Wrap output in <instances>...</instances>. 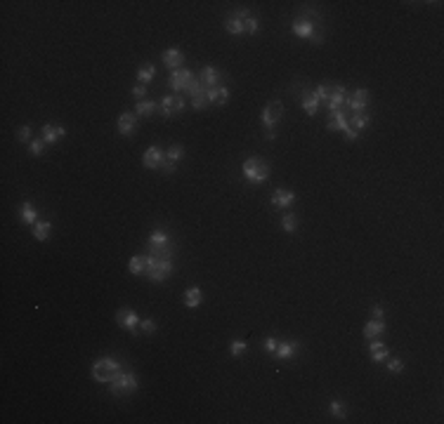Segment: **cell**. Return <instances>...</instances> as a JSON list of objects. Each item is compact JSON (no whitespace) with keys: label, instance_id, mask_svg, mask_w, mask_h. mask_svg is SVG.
I'll return each instance as SVG.
<instances>
[{"label":"cell","instance_id":"cb8c5ba5","mask_svg":"<svg viewBox=\"0 0 444 424\" xmlns=\"http://www.w3.org/2000/svg\"><path fill=\"white\" fill-rule=\"evenodd\" d=\"M201 299H204V292L199 288H189L184 292V307H189V309H196L199 304H201Z\"/></svg>","mask_w":444,"mask_h":424},{"label":"cell","instance_id":"f35d334b","mask_svg":"<svg viewBox=\"0 0 444 424\" xmlns=\"http://www.w3.org/2000/svg\"><path fill=\"white\" fill-rule=\"evenodd\" d=\"M201 90H206V87H204V83H201V78H199V80L194 78V80H191V83H189V87L184 90V92L189 94V97H194V94H199V92H201Z\"/></svg>","mask_w":444,"mask_h":424},{"label":"cell","instance_id":"4fadbf2b","mask_svg":"<svg viewBox=\"0 0 444 424\" xmlns=\"http://www.w3.org/2000/svg\"><path fill=\"white\" fill-rule=\"evenodd\" d=\"M168 245H170V236L163 229H154L152 236H149V250L159 252V250H166Z\"/></svg>","mask_w":444,"mask_h":424},{"label":"cell","instance_id":"8d00e7d4","mask_svg":"<svg viewBox=\"0 0 444 424\" xmlns=\"http://www.w3.org/2000/svg\"><path fill=\"white\" fill-rule=\"evenodd\" d=\"M248 344L243 342V339H234L232 344H229V351H232V356H241V353H246Z\"/></svg>","mask_w":444,"mask_h":424},{"label":"cell","instance_id":"c3c4849f","mask_svg":"<svg viewBox=\"0 0 444 424\" xmlns=\"http://www.w3.org/2000/svg\"><path fill=\"white\" fill-rule=\"evenodd\" d=\"M161 172H163V174H173L175 172V163H173V160L166 158V163L161 165Z\"/></svg>","mask_w":444,"mask_h":424},{"label":"cell","instance_id":"e575fe53","mask_svg":"<svg viewBox=\"0 0 444 424\" xmlns=\"http://www.w3.org/2000/svg\"><path fill=\"white\" fill-rule=\"evenodd\" d=\"M184 156V149L180 144H175V146H170V149H168V153H166V158L168 160H173V163H177V160L182 158Z\"/></svg>","mask_w":444,"mask_h":424},{"label":"cell","instance_id":"b9f144b4","mask_svg":"<svg viewBox=\"0 0 444 424\" xmlns=\"http://www.w3.org/2000/svg\"><path fill=\"white\" fill-rule=\"evenodd\" d=\"M17 139H19V142H29L31 144V128L29 125H22V128L17 130Z\"/></svg>","mask_w":444,"mask_h":424},{"label":"cell","instance_id":"3957f363","mask_svg":"<svg viewBox=\"0 0 444 424\" xmlns=\"http://www.w3.org/2000/svg\"><path fill=\"white\" fill-rule=\"evenodd\" d=\"M146 276L149 280L154 283H161V280H166L170 273H173V262L170 259H156L152 255H146Z\"/></svg>","mask_w":444,"mask_h":424},{"label":"cell","instance_id":"1f68e13d","mask_svg":"<svg viewBox=\"0 0 444 424\" xmlns=\"http://www.w3.org/2000/svg\"><path fill=\"white\" fill-rule=\"evenodd\" d=\"M369 118H371V115L366 113V111H362V113H352V118H348V123L352 130H359V128H366V125H369Z\"/></svg>","mask_w":444,"mask_h":424},{"label":"cell","instance_id":"6da1fadb","mask_svg":"<svg viewBox=\"0 0 444 424\" xmlns=\"http://www.w3.org/2000/svg\"><path fill=\"white\" fill-rule=\"evenodd\" d=\"M109 389L114 396H130L132 391L137 389V377H135V373H123V370H118V373L109 380Z\"/></svg>","mask_w":444,"mask_h":424},{"label":"cell","instance_id":"f546056e","mask_svg":"<svg viewBox=\"0 0 444 424\" xmlns=\"http://www.w3.org/2000/svg\"><path fill=\"white\" fill-rule=\"evenodd\" d=\"M154 111H156V101H152V99L137 101V108H135V113L142 115V118H149V115H154Z\"/></svg>","mask_w":444,"mask_h":424},{"label":"cell","instance_id":"7c38bea8","mask_svg":"<svg viewBox=\"0 0 444 424\" xmlns=\"http://www.w3.org/2000/svg\"><path fill=\"white\" fill-rule=\"evenodd\" d=\"M326 128L331 130V132H333V130H342V132H348L350 123H348V115H345V111H342V108H338V111H331V113H328Z\"/></svg>","mask_w":444,"mask_h":424},{"label":"cell","instance_id":"e0dca14e","mask_svg":"<svg viewBox=\"0 0 444 424\" xmlns=\"http://www.w3.org/2000/svg\"><path fill=\"white\" fill-rule=\"evenodd\" d=\"M369 353H371V360H373V363H383V360H387V356H390L387 346L383 344L380 339H376V337H373L371 344H369Z\"/></svg>","mask_w":444,"mask_h":424},{"label":"cell","instance_id":"603a6c76","mask_svg":"<svg viewBox=\"0 0 444 424\" xmlns=\"http://www.w3.org/2000/svg\"><path fill=\"white\" fill-rule=\"evenodd\" d=\"M19 217H22L24 224H36V219H38L36 205H33V203H24L22 210H19Z\"/></svg>","mask_w":444,"mask_h":424},{"label":"cell","instance_id":"44dd1931","mask_svg":"<svg viewBox=\"0 0 444 424\" xmlns=\"http://www.w3.org/2000/svg\"><path fill=\"white\" fill-rule=\"evenodd\" d=\"M184 62V54L182 50H177V47H173V50H166L163 52V64L168 66V69H180V64Z\"/></svg>","mask_w":444,"mask_h":424},{"label":"cell","instance_id":"5bb4252c","mask_svg":"<svg viewBox=\"0 0 444 424\" xmlns=\"http://www.w3.org/2000/svg\"><path fill=\"white\" fill-rule=\"evenodd\" d=\"M135 128H137V118H135V113H121L118 115V132L123 137H130L132 132H135Z\"/></svg>","mask_w":444,"mask_h":424},{"label":"cell","instance_id":"8992f818","mask_svg":"<svg viewBox=\"0 0 444 424\" xmlns=\"http://www.w3.org/2000/svg\"><path fill=\"white\" fill-rule=\"evenodd\" d=\"M191 80H194V73H191L189 69H175V71L168 76V85L173 87L175 92H184V90L189 87Z\"/></svg>","mask_w":444,"mask_h":424},{"label":"cell","instance_id":"ffe728a7","mask_svg":"<svg viewBox=\"0 0 444 424\" xmlns=\"http://www.w3.org/2000/svg\"><path fill=\"white\" fill-rule=\"evenodd\" d=\"M291 29H293V33H295L298 38H310V40L314 38V24L307 22V19H295Z\"/></svg>","mask_w":444,"mask_h":424},{"label":"cell","instance_id":"2e32d148","mask_svg":"<svg viewBox=\"0 0 444 424\" xmlns=\"http://www.w3.org/2000/svg\"><path fill=\"white\" fill-rule=\"evenodd\" d=\"M345 99H348V92H345V87H342V85H335L333 90H331V97H328V101H326L328 111H338V108L345 104Z\"/></svg>","mask_w":444,"mask_h":424},{"label":"cell","instance_id":"d4e9b609","mask_svg":"<svg viewBox=\"0 0 444 424\" xmlns=\"http://www.w3.org/2000/svg\"><path fill=\"white\" fill-rule=\"evenodd\" d=\"M52 233V222H36L33 224V238L36 240H47Z\"/></svg>","mask_w":444,"mask_h":424},{"label":"cell","instance_id":"7bdbcfd3","mask_svg":"<svg viewBox=\"0 0 444 424\" xmlns=\"http://www.w3.org/2000/svg\"><path fill=\"white\" fill-rule=\"evenodd\" d=\"M385 366H387V370H390V373H402V370H404V363H402L400 358H390Z\"/></svg>","mask_w":444,"mask_h":424},{"label":"cell","instance_id":"4316f807","mask_svg":"<svg viewBox=\"0 0 444 424\" xmlns=\"http://www.w3.org/2000/svg\"><path fill=\"white\" fill-rule=\"evenodd\" d=\"M303 108H305L307 115H317V111H319V101H317L314 92H305V94H303Z\"/></svg>","mask_w":444,"mask_h":424},{"label":"cell","instance_id":"52a82bcc","mask_svg":"<svg viewBox=\"0 0 444 424\" xmlns=\"http://www.w3.org/2000/svg\"><path fill=\"white\" fill-rule=\"evenodd\" d=\"M163 163H166V153L161 151L159 146H149L144 151V156H142V165L146 170H161Z\"/></svg>","mask_w":444,"mask_h":424},{"label":"cell","instance_id":"836d02e7","mask_svg":"<svg viewBox=\"0 0 444 424\" xmlns=\"http://www.w3.org/2000/svg\"><path fill=\"white\" fill-rule=\"evenodd\" d=\"M281 226H284L286 233H293V231L298 229V217L293 215V212H288V215H284V219H281Z\"/></svg>","mask_w":444,"mask_h":424},{"label":"cell","instance_id":"4dcf8cb0","mask_svg":"<svg viewBox=\"0 0 444 424\" xmlns=\"http://www.w3.org/2000/svg\"><path fill=\"white\" fill-rule=\"evenodd\" d=\"M154 76H156V69H154L152 64H146V66H142L137 71V80H139V85H149L154 80Z\"/></svg>","mask_w":444,"mask_h":424},{"label":"cell","instance_id":"ac0fdd59","mask_svg":"<svg viewBox=\"0 0 444 424\" xmlns=\"http://www.w3.org/2000/svg\"><path fill=\"white\" fill-rule=\"evenodd\" d=\"M208 101L215 104V106H225L227 101H229V90L225 85H215L208 90Z\"/></svg>","mask_w":444,"mask_h":424},{"label":"cell","instance_id":"d590c367","mask_svg":"<svg viewBox=\"0 0 444 424\" xmlns=\"http://www.w3.org/2000/svg\"><path fill=\"white\" fill-rule=\"evenodd\" d=\"M243 31H246V33H258V31H260V22H258L255 17H246V19H243Z\"/></svg>","mask_w":444,"mask_h":424},{"label":"cell","instance_id":"277c9868","mask_svg":"<svg viewBox=\"0 0 444 424\" xmlns=\"http://www.w3.org/2000/svg\"><path fill=\"white\" fill-rule=\"evenodd\" d=\"M121 370V363H118L116 358H100L95 360V366H92V377H95L97 382H109L114 375Z\"/></svg>","mask_w":444,"mask_h":424},{"label":"cell","instance_id":"d6986e66","mask_svg":"<svg viewBox=\"0 0 444 424\" xmlns=\"http://www.w3.org/2000/svg\"><path fill=\"white\" fill-rule=\"evenodd\" d=\"M62 137H66V130L62 125H43V142L45 144H55Z\"/></svg>","mask_w":444,"mask_h":424},{"label":"cell","instance_id":"bcb514c9","mask_svg":"<svg viewBox=\"0 0 444 424\" xmlns=\"http://www.w3.org/2000/svg\"><path fill=\"white\" fill-rule=\"evenodd\" d=\"M383 316H385V311H383V307H378V304H373V307H371V318H376V321H383Z\"/></svg>","mask_w":444,"mask_h":424},{"label":"cell","instance_id":"ba28073f","mask_svg":"<svg viewBox=\"0 0 444 424\" xmlns=\"http://www.w3.org/2000/svg\"><path fill=\"white\" fill-rule=\"evenodd\" d=\"M369 97H371V94H369V90H364V87H362V90H355V92L350 94L345 101H348V106L352 108V113H362V111L366 108V104H369Z\"/></svg>","mask_w":444,"mask_h":424},{"label":"cell","instance_id":"8fae6325","mask_svg":"<svg viewBox=\"0 0 444 424\" xmlns=\"http://www.w3.org/2000/svg\"><path fill=\"white\" fill-rule=\"evenodd\" d=\"M116 321H118V325H121L123 330H128V332H135V330H137V325H139L137 314H135V311H130V309H121V311H118Z\"/></svg>","mask_w":444,"mask_h":424},{"label":"cell","instance_id":"484cf974","mask_svg":"<svg viewBox=\"0 0 444 424\" xmlns=\"http://www.w3.org/2000/svg\"><path fill=\"white\" fill-rule=\"evenodd\" d=\"M383 330H385L383 321H376V318H371V321L364 325V337H366V339H373V337H378Z\"/></svg>","mask_w":444,"mask_h":424},{"label":"cell","instance_id":"60d3db41","mask_svg":"<svg viewBox=\"0 0 444 424\" xmlns=\"http://www.w3.org/2000/svg\"><path fill=\"white\" fill-rule=\"evenodd\" d=\"M139 328H142L146 335H152V332H156V321H154V318H144V321H139Z\"/></svg>","mask_w":444,"mask_h":424},{"label":"cell","instance_id":"d6a6232c","mask_svg":"<svg viewBox=\"0 0 444 424\" xmlns=\"http://www.w3.org/2000/svg\"><path fill=\"white\" fill-rule=\"evenodd\" d=\"M208 104H211V101H208V90H201L199 94H194V97H191V106L196 108V111L206 108Z\"/></svg>","mask_w":444,"mask_h":424},{"label":"cell","instance_id":"30bf717a","mask_svg":"<svg viewBox=\"0 0 444 424\" xmlns=\"http://www.w3.org/2000/svg\"><path fill=\"white\" fill-rule=\"evenodd\" d=\"M295 203V194L288 191V189H277L274 194H272V205L279 210H288Z\"/></svg>","mask_w":444,"mask_h":424},{"label":"cell","instance_id":"83f0119b","mask_svg":"<svg viewBox=\"0 0 444 424\" xmlns=\"http://www.w3.org/2000/svg\"><path fill=\"white\" fill-rule=\"evenodd\" d=\"M225 29H227V33H232V36H241V33H246V31H243V19H241V17H236V15L227 19Z\"/></svg>","mask_w":444,"mask_h":424},{"label":"cell","instance_id":"7a4b0ae2","mask_svg":"<svg viewBox=\"0 0 444 424\" xmlns=\"http://www.w3.org/2000/svg\"><path fill=\"white\" fill-rule=\"evenodd\" d=\"M241 172H243V177L251 184H262V181H267V177H270V167H267V163H262L258 158H246Z\"/></svg>","mask_w":444,"mask_h":424},{"label":"cell","instance_id":"7402d4cb","mask_svg":"<svg viewBox=\"0 0 444 424\" xmlns=\"http://www.w3.org/2000/svg\"><path fill=\"white\" fill-rule=\"evenodd\" d=\"M218 80H220V71L215 66H206L204 71H201V83H204V87H208V90L218 85Z\"/></svg>","mask_w":444,"mask_h":424},{"label":"cell","instance_id":"f1b7e54d","mask_svg":"<svg viewBox=\"0 0 444 424\" xmlns=\"http://www.w3.org/2000/svg\"><path fill=\"white\" fill-rule=\"evenodd\" d=\"M146 257H142V255H137V257H132L130 259V264H128V269H130L132 276H139V273H144L146 271Z\"/></svg>","mask_w":444,"mask_h":424},{"label":"cell","instance_id":"f6af8a7d","mask_svg":"<svg viewBox=\"0 0 444 424\" xmlns=\"http://www.w3.org/2000/svg\"><path fill=\"white\" fill-rule=\"evenodd\" d=\"M331 412H333L338 419H342V417H345V408H342V403L340 401H331Z\"/></svg>","mask_w":444,"mask_h":424},{"label":"cell","instance_id":"9c48e42d","mask_svg":"<svg viewBox=\"0 0 444 424\" xmlns=\"http://www.w3.org/2000/svg\"><path fill=\"white\" fill-rule=\"evenodd\" d=\"M184 108V99L182 97H177V94H168V97H163L161 99V111H163V115L166 118H170V115L175 113H180Z\"/></svg>","mask_w":444,"mask_h":424},{"label":"cell","instance_id":"ab89813d","mask_svg":"<svg viewBox=\"0 0 444 424\" xmlns=\"http://www.w3.org/2000/svg\"><path fill=\"white\" fill-rule=\"evenodd\" d=\"M43 149H45V142H40V139H33L29 144V153L31 156H40L43 153Z\"/></svg>","mask_w":444,"mask_h":424},{"label":"cell","instance_id":"ee69618b","mask_svg":"<svg viewBox=\"0 0 444 424\" xmlns=\"http://www.w3.org/2000/svg\"><path fill=\"white\" fill-rule=\"evenodd\" d=\"M262 346H265V351L267 353H274L277 351V346H279V339L277 337H267L265 342H262Z\"/></svg>","mask_w":444,"mask_h":424},{"label":"cell","instance_id":"74e56055","mask_svg":"<svg viewBox=\"0 0 444 424\" xmlns=\"http://www.w3.org/2000/svg\"><path fill=\"white\" fill-rule=\"evenodd\" d=\"M331 90H333L331 85H319V87H317V90H314V97H317V101H328V97H331Z\"/></svg>","mask_w":444,"mask_h":424},{"label":"cell","instance_id":"5b68a950","mask_svg":"<svg viewBox=\"0 0 444 424\" xmlns=\"http://www.w3.org/2000/svg\"><path fill=\"white\" fill-rule=\"evenodd\" d=\"M281 115H284V106H281V101H270L265 111H262V125L267 128V132H274V128L279 125L281 120Z\"/></svg>","mask_w":444,"mask_h":424},{"label":"cell","instance_id":"9a60e30c","mask_svg":"<svg viewBox=\"0 0 444 424\" xmlns=\"http://www.w3.org/2000/svg\"><path fill=\"white\" fill-rule=\"evenodd\" d=\"M298 351H300V344H298V342H279L274 356H277L279 360H291Z\"/></svg>","mask_w":444,"mask_h":424},{"label":"cell","instance_id":"7dc6e473","mask_svg":"<svg viewBox=\"0 0 444 424\" xmlns=\"http://www.w3.org/2000/svg\"><path fill=\"white\" fill-rule=\"evenodd\" d=\"M132 97H137L142 101V97H146V85H135L132 87Z\"/></svg>","mask_w":444,"mask_h":424}]
</instances>
